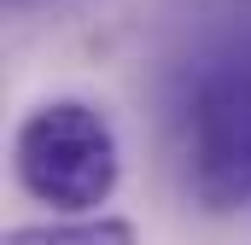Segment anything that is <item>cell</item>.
<instances>
[{
	"label": "cell",
	"mask_w": 251,
	"mask_h": 245,
	"mask_svg": "<svg viewBox=\"0 0 251 245\" xmlns=\"http://www.w3.org/2000/svg\"><path fill=\"white\" fill-rule=\"evenodd\" d=\"M12 181L53 216H100L123 181L117 122L94 99H41L12 128Z\"/></svg>",
	"instance_id": "1"
},
{
	"label": "cell",
	"mask_w": 251,
	"mask_h": 245,
	"mask_svg": "<svg viewBox=\"0 0 251 245\" xmlns=\"http://www.w3.org/2000/svg\"><path fill=\"white\" fill-rule=\"evenodd\" d=\"M181 175L210 216H228L251 198V53L210 59L187 82Z\"/></svg>",
	"instance_id": "2"
},
{
	"label": "cell",
	"mask_w": 251,
	"mask_h": 245,
	"mask_svg": "<svg viewBox=\"0 0 251 245\" xmlns=\"http://www.w3.org/2000/svg\"><path fill=\"white\" fill-rule=\"evenodd\" d=\"M6 245H134V222L123 216H53V222H18Z\"/></svg>",
	"instance_id": "3"
}]
</instances>
